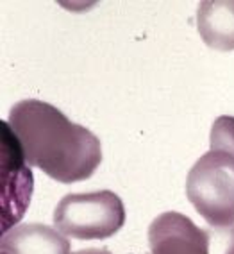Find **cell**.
<instances>
[{
    "instance_id": "6da1fadb",
    "label": "cell",
    "mask_w": 234,
    "mask_h": 254,
    "mask_svg": "<svg viewBox=\"0 0 234 254\" xmlns=\"http://www.w3.org/2000/svg\"><path fill=\"white\" fill-rule=\"evenodd\" d=\"M7 124L18 138L25 161L54 181H86L102 161L99 138L90 129L70 122L49 102L20 100L11 108Z\"/></svg>"
},
{
    "instance_id": "7a4b0ae2",
    "label": "cell",
    "mask_w": 234,
    "mask_h": 254,
    "mask_svg": "<svg viewBox=\"0 0 234 254\" xmlns=\"http://www.w3.org/2000/svg\"><path fill=\"white\" fill-rule=\"evenodd\" d=\"M186 195L197 213L213 227L234 224V156L209 149L191 167Z\"/></svg>"
},
{
    "instance_id": "3957f363",
    "label": "cell",
    "mask_w": 234,
    "mask_h": 254,
    "mask_svg": "<svg viewBox=\"0 0 234 254\" xmlns=\"http://www.w3.org/2000/svg\"><path fill=\"white\" fill-rule=\"evenodd\" d=\"M125 224V206L109 190L68 193L54 211V226L64 236L77 240H104Z\"/></svg>"
},
{
    "instance_id": "277c9868",
    "label": "cell",
    "mask_w": 234,
    "mask_h": 254,
    "mask_svg": "<svg viewBox=\"0 0 234 254\" xmlns=\"http://www.w3.org/2000/svg\"><path fill=\"white\" fill-rule=\"evenodd\" d=\"M23 150L7 122H2V233L18 222L29 206L32 176L23 165Z\"/></svg>"
},
{
    "instance_id": "5b68a950",
    "label": "cell",
    "mask_w": 234,
    "mask_h": 254,
    "mask_svg": "<svg viewBox=\"0 0 234 254\" xmlns=\"http://www.w3.org/2000/svg\"><path fill=\"white\" fill-rule=\"evenodd\" d=\"M150 254H213V236L177 211H167L149 226Z\"/></svg>"
},
{
    "instance_id": "8992f818",
    "label": "cell",
    "mask_w": 234,
    "mask_h": 254,
    "mask_svg": "<svg viewBox=\"0 0 234 254\" xmlns=\"http://www.w3.org/2000/svg\"><path fill=\"white\" fill-rule=\"evenodd\" d=\"M0 254H72L61 231L45 224H18L2 233Z\"/></svg>"
},
{
    "instance_id": "52a82bcc",
    "label": "cell",
    "mask_w": 234,
    "mask_h": 254,
    "mask_svg": "<svg viewBox=\"0 0 234 254\" xmlns=\"http://www.w3.org/2000/svg\"><path fill=\"white\" fill-rule=\"evenodd\" d=\"M197 29L207 47L220 52L234 50V0L200 2Z\"/></svg>"
},
{
    "instance_id": "ba28073f",
    "label": "cell",
    "mask_w": 234,
    "mask_h": 254,
    "mask_svg": "<svg viewBox=\"0 0 234 254\" xmlns=\"http://www.w3.org/2000/svg\"><path fill=\"white\" fill-rule=\"evenodd\" d=\"M211 149H222L234 156V117L224 115L215 120L211 127Z\"/></svg>"
},
{
    "instance_id": "9c48e42d",
    "label": "cell",
    "mask_w": 234,
    "mask_h": 254,
    "mask_svg": "<svg viewBox=\"0 0 234 254\" xmlns=\"http://www.w3.org/2000/svg\"><path fill=\"white\" fill-rule=\"evenodd\" d=\"M213 254H234V224L211 229Z\"/></svg>"
},
{
    "instance_id": "30bf717a",
    "label": "cell",
    "mask_w": 234,
    "mask_h": 254,
    "mask_svg": "<svg viewBox=\"0 0 234 254\" xmlns=\"http://www.w3.org/2000/svg\"><path fill=\"white\" fill-rule=\"evenodd\" d=\"M72 254H111V253L106 249H82V251H77V253H72Z\"/></svg>"
}]
</instances>
